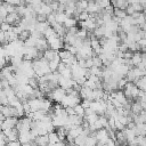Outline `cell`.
I'll return each instance as SVG.
<instances>
[{
	"label": "cell",
	"mask_w": 146,
	"mask_h": 146,
	"mask_svg": "<svg viewBox=\"0 0 146 146\" xmlns=\"http://www.w3.org/2000/svg\"><path fill=\"white\" fill-rule=\"evenodd\" d=\"M65 110H66V113H67V115L70 116V115H74V114H76L75 113V110H74V107H65Z\"/></svg>",
	"instance_id": "20"
},
{
	"label": "cell",
	"mask_w": 146,
	"mask_h": 146,
	"mask_svg": "<svg viewBox=\"0 0 146 146\" xmlns=\"http://www.w3.org/2000/svg\"><path fill=\"white\" fill-rule=\"evenodd\" d=\"M34 141L38 146H47L49 145V135H40L34 139Z\"/></svg>",
	"instance_id": "3"
},
{
	"label": "cell",
	"mask_w": 146,
	"mask_h": 146,
	"mask_svg": "<svg viewBox=\"0 0 146 146\" xmlns=\"http://www.w3.org/2000/svg\"><path fill=\"white\" fill-rule=\"evenodd\" d=\"M97 3L99 5V7H100L102 9H106L107 7H110V6L112 5L111 0H99Z\"/></svg>",
	"instance_id": "16"
},
{
	"label": "cell",
	"mask_w": 146,
	"mask_h": 146,
	"mask_svg": "<svg viewBox=\"0 0 146 146\" xmlns=\"http://www.w3.org/2000/svg\"><path fill=\"white\" fill-rule=\"evenodd\" d=\"M68 18L67 14L64 11V13H56V22L59 23V24H64L65 21Z\"/></svg>",
	"instance_id": "12"
},
{
	"label": "cell",
	"mask_w": 146,
	"mask_h": 146,
	"mask_svg": "<svg viewBox=\"0 0 146 146\" xmlns=\"http://www.w3.org/2000/svg\"><path fill=\"white\" fill-rule=\"evenodd\" d=\"M141 60H143V54H141L140 51H136V52H133V56H132V58H131V63H132V65L136 67Z\"/></svg>",
	"instance_id": "7"
},
{
	"label": "cell",
	"mask_w": 146,
	"mask_h": 146,
	"mask_svg": "<svg viewBox=\"0 0 146 146\" xmlns=\"http://www.w3.org/2000/svg\"><path fill=\"white\" fill-rule=\"evenodd\" d=\"M7 146H23V144L19 140H10L7 143Z\"/></svg>",
	"instance_id": "19"
},
{
	"label": "cell",
	"mask_w": 146,
	"mask_h": 146,
	"mask_svg": "<svg viewBox=\"0 0 146 146\" xmlns=\"http://www.w3.org/2000/svg\"><path fill=\"white\" fill-rule=\"evenodd\" d=\"M13 25H10L9 23L7 22H2L1 23V31H5V32H9V31H13Z\"/></svg>",
	"instance_id": "17"
},
{
	"label": "cell",
	"mask_w": 146,
	"mask_h": 146,
	"mask_svg": "<svg viewBox=\"0 0 146 146\" xmlns=\"http://www.w3.org/2000/svg\"><path fill=\"white\" fill-rule=\"evenodd\" d=\"M30 36H31V31H29V30H23V31L19 33L18 39L25 42V41H26V40H27Z\"/></svg>",
	"instance_id": "13"
},
{
	"label": "cell",
	"mask_w": 146,
	"mask_h": 146,
	"mask_svg": "<svg viewBox=\"0 0 146 146\" xmlns=\"http://www.w3.org/2000/svg\"><path fill=\"white\" fill-rule=\"evenodd\" d=\"M76 24H78V19H76V18H74V17H68V18L65 21V23H64L63 25L68 30V29H71V27H75Z\"/></svg>",
	"instance_id": "8"
},
{
	"label": "cell",
	"mask_w": 146,
	"mask_h": 146,
	"mask_svg": "<svg viewBox=\"0 0 146 146\" xmlns=\"http://www.w3.org/2000/svg\"><path fill=\"white\" fill-rule=\"evenodd\" d=\"M18 117H15V116H9L7 117L5 121H1V130H6V129H10V128H16L17 123H18Z\"/></svg>",
	"instance_id": "1"
},
{
	"label": "cell",
	"mask_w": 146,
	"mask_h": 146,
	"mask_svg": "<svg viewBox=\"0 0 146 146\" xmlns=\"http://www.w3.org/2000/svg\"><path fill=\"white\" fill-rule=\"evenodd\" d=\"M18 140H19L22 144H25V143H29V141L33 140V137H32V135H31V131H19Z\"/></svg>",
	"instance_id": "2"
},
{
	"label": "cell",
	"mask_w": 146,
	"mask_h": 146,
	"mask_svg": "<svg viewBox=\"0 0 146 146\" xmlns=\"http://www.w3.org/2000/svg\"><path fill=\"white\" fill-rule=\"evenodd\" d=\"M140 90H143V91H146V75H143V76H140L137 81H135L133 82Z\"/></svg>",
	"instance_id": "6"
},
{
	"label": "cell",
	"mask_w": 146,
	"mask_h": 146,
	"mask_svg": "<svg viewBox=\"0 0 146 146\" xmlns=\"http://www.w3.org/2000/svg\"><path fill=\"white\" fill-rule=\"evenodd\" d=\"M114 16L117 17V18H120V19H123V18H125V17L128 16V14H127V11H125L124 9L114 8Z\"/></svg>",
	"instance_id": "11"
},
{
	"label": "cell",
	"mask_w": 146,
	"mask_h": 146,
	"mask_svg": "<svg viewBox=\"0 0 146 146\" xmlns=\"http://www.w3.org/2000/svg\"><path fill=\"white\" fill-rule=\"evenodd\" d=\"M58 55L60 56V58H62V60H64V59H66V58H68V57H71L73 54H71L67 49H60L59 51H58Z\"/></svg>",
	"instance_id": "14"
},
{
	"label": "cell",
	"mask_w": 146,
	"mask_h": 146,
	"mask_svg": "<svg viewBox=\"0 0 146 146\" xmlns=\"http://www.w3.org/2000/svg\"><path fill=\"white\" fill-rule=\"evenodd\" d=\"M74 110H75V113H76L78 115H80V116H84V115H86V108H84L81 104H78V105L74 107Z\"/></svg>",
	"instance_id": "15"
},
{
	"label": "cell",
	"mask_w": 146,
	"mask_h": 146,
	"mask_svg": "<svg viewBox=\"0 0 146 146\" xmlns=\"http://www.w3.org/2000/svg\"><path fill=\"white\" fill-rule=\"evenodd\" d=\"M50 26V24H49V22L47 21V22H38L36 23V25H35V30L38 31V32H40L41 34H43L46 31H47V29Z\"/></svg>",
	"instance_id": "4"
},
{
	"label": "cell",
	"mask_w": 146,
	"mask_h": 146,
	"mask_svg": "<svg viewBox=\"0 0 146 146\" xmlns=\"http://www.w3.org/2000/svg\"><path fill=\"white\" fill-rule=\"evenodd\" d=\"M98 119H99V115H98L96 112L84 115V120H87V121H88L90 124H94V123H95V122H96Z\"/></svg>",
	"instance_id": "10"
},
{
	"label": "cell",
	"mask_w": 146,
	"mask_h": 146,
	"mask_svg": "<svg viewBox=\"0 0 146 146\" xmlns=\"http://www.w3.org/2000/svg\"><path fill=\"white\" fill-rule=\"evenodd\" d=\"M48 135H49V144L55 145V144H57V143H59V141H60L59 136H58V133L56 132V130H55V131H52V132H49Z\"/></svg>",
	"instance_id": "9"
},
{
	"label": "cell",
	"mask_w": 146,
	"mask_h": 146,
	"mask_svg": "<svg viewBox=\"0 0 146 146\" xmlns=\"http://www.w3.org/2000/svg\"><path fill=\"white\" fill-rule=\"evenodd\" d=\"M89 18H90V14H89L87 10L80 13V15H79V17H78L79 21H87V19H89Z\"/></svg>",
	"instance_id": "18"
},
{
	"label": "cell",
	"mask_w": 146,
	"mask_h": 146,
	"mask_svg": "<svg viewBox=\"0 0 146 146\" xmlns=\"http://www.w3.org/2000/svg\"><path fill=\"white\" fill-rule=\"evenodd\" d=\"M128 1V3L129 5H132V3H137V2H139V0H127Z\"/></svg>",
	"instance_id": "21"
},
{
	"label": "cell",
	"mask_w": 146,
	"mask_h": 146,
	"mask_svg": "<svg viewBox=\"0 0 146 146\" xmlns=\"http://www.w3.org/2000/svg\"><path fill=\"white\" fill-rule=\"evenodd\" d=\"M57 54H58L57 50H54V49L49 48V49H47V50L43 52V57H44L48 62H50V60H52V59L55 58V56H56Z\"/></svg>",
	"instance_id": "5"
}]
</instances>
